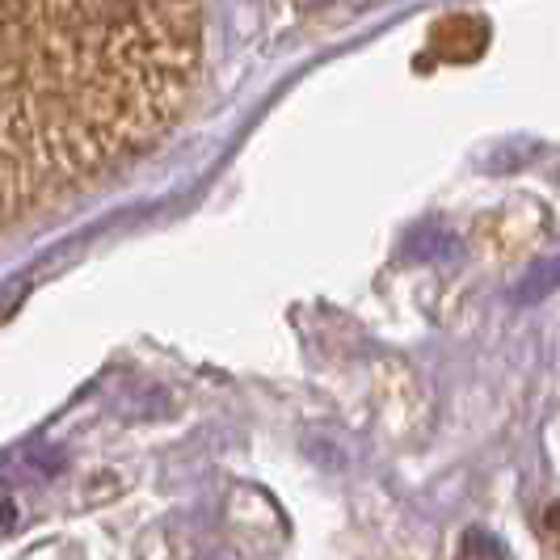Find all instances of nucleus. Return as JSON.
<instances>
[{
    "label": "nucleus",
    "mask_w": 560,
    "mask_h": 560,
    "mask_svg": "<svg viewBox=\"0 0 560 560\" xmlns=\"http://www.w3.org/2000/svg\"><path fill=\"white\" fill-rule=\"evenodd\" d=\"M195 0H4V224L136 165L190 106Z\"/></svg>",
    "instance_id": "1"
},
{
    "label": "nucleus",
    "mask_w": 560,
    "mask_h": 560,
    "mask_svg": "<svg viewBox=\"0 0 560 560\" xmlns=\"http://www.w3.org/2000/svg\"><path fill=\"white\" fill-rule=\"evenodd\" d=\"M560 282V257L557 261H539V270L527 275V282L518 287V300H539L548 287H557Z\"/></svg>",
    "instance_id": "2"
}]
</instances>
